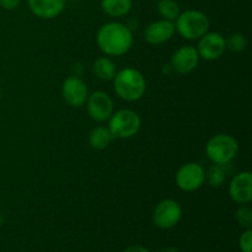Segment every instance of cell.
Masks as SVG:
<instances>
[{"label": "cell", "mask_w": 252, "mask_h": 252, "mask_svg": "<svg viewBox=\"0 0 252 252\" xmlns=\"http://www.w3.org/2000/svg\"><path fill=\"white\" fill-rule=\"evenodd\" d=\"M225 165L214 164L206 171V181L211 187L218 189L225 182L226 172L224 170Z\"/></svg>", "instance_id": "18"}, {"label": "cell", "mask_w": 252, "mask_h": 252, "mask_svg": "<svg viewBox=\"0 0 252 252\" xmlns=\"http://www.w3.org/2000/svg\"><path fill=\"white\" fill-rule=\"evenodd\" d=\"M225 51V37L221 36L219 32H207L199 38L197 46L199 58L209 62L221 58Z\"/></svg>", "instance_id": "9"}, {"label": "cell", "mask_w": 252, "mask_h": 252, "mask_svg": "<svg viewBox=\"0 0 252 252\" xmlns=\"http://www.w3.org/2000/svg\"><path fill=\"white\" fill-rule=\"evenodd\" d=\"M175 31L176 30L174 21L164 19L158 20L148 25L144 31V39L152 46H160L170 41L174 37Z\"/></svg>", "instance_id": "13"}, {"label": "cell", "mask_w": 252, "mask_h": 252, "mask_svg": "<svg viewBox=\"0 0 252 252\" xmlns=\"http://www.w3.org/2000/svg\"><path fill=\"white\" fill-rule=\"evenodd\" d=\"M101 9L112 17H123L132 10V0H101Z\"/></svg>", "instance_id": "17"}, {"label": "cell", "mask_w": 252, "mask_h": 252, "mask_svg": "<svg viewBox=\"0 0 252 252\" xmlns=\"http://www.w3.org/2000/svg\"><path fill=\"white\" fill-rule=\"evenodd\" d=\"M142 120L135 111L123 108L112 113L108 120V129L118 139H129L140 129Z\"/></svg>", "instance_id": "5"}, {"label": "cell", "mask_w": 252, "mask_h": 252, "mask_svg": "<svg viewBox=\"0 0 252 252\" xmlns=\"http://www.w3.org/2000/svg\"><path fill=\"white\" fill-rule=\"evenodd\" d=\"M32 14L43 20L59 16L65 7V0H29Z\"/></svg>", "instance_id": "14"}, {"label": "cell", "mask_w": 252, "mask_h": 252, "mask_svg": "<svg viewBox=\"0 0 252 252\" xmlns=\"http://www.w3.org/2000/svg\"><path fill=\"white\" fill-rule=\"evenodd\" d=\"M158 12L164 20L175 21L180 15V6L175 0H160L158 2Z\"/></svg>", "instance_id": "19"}, {"label": "cell", "mask_w": 252, "mask_h": 252, "mask_svg": "<svg viewBox=\"0 0 252 252\" xmlns=\"http://www.w3.org/2000/svg\"><path fill=\"white\" fill-rule=\"evenodd\" d=\"M113 89L120 98L127 102H135L144 96L147 81L138 69L127 66L116 73L113 78Z\"/></svg>", "instance_id": "2"}, {"label": "cell", "mask_w": 252, "mask_h": 252, "mask_svg": "<svg viewBox=\"0 0 252 252\" xmlns=\"http://www.w3.org/2000/svg\"><path fill=\"white\" fill-rule=\"evenodd\" d=\"M20 5V0H0V6L5 10H15Z\"/></svg>", "instance_id": "23"}, {"label": "cell", "mask_w": 252, "mask_h": 252, "mask_svg": "<svg viewBox=\"0 0 252 252\" xmlns=\"http://www.w3.org/2000/svg\"><path fill=\"white\" fill-rule=\"evenodd\" d=\"M113 139L115 137L112 135L111 130L108 129V127H103V126L95 127L89 135V143H90L91 148L96 150L106 149Z\"/></svg>", "instance_id": "16"}, {"label": "cell", "mask_w": 252, "mask_h": 252, "mask_svg": "<svg viewBox=\"0 0 252 252\" xmlns=\"http://www.w3.org/2000/svg\"><path fill=\"white\" fill-rule=\"evenodd\" d=\"M0 97H1V86H0Z\"/></svg>", "instance_id": "27"}, {"label": "cell", "mask_w": 252, "mask_h": 252, "mask_svg": "<svg viewBox=\"0 0 252 252\" xmlns=\"http://www.w3.org/2000/svg\"><path fill=\"white\" fill-rule=\"evenodd\" d=\"M93 73L95 76L100 80L110 81L113 80L116 73H117V68H116V63L108 57H100L94 62L93 65Z\"/></svg>", "instance_id": "15"}, {"label": "cell", "mask_w": 252, "mask_h": 252, "mask_svg": "<svg viewBox=\"0 0 252 252\" xmlns=\"http://www.w3.org/2000/svg\"><path fill=\"white\" fill-rule=\"evenodd\" d=\"M96 42L106 56L121 57L130 51L134 38L132 31L126 25L107 22L97 31Z\"/></svg>", "instance_id": "1"}, {"label": "cell", "mask_w": 252, "mask_h": 252, "mask_svg": "<svg viewBox=\"0 0 252 252\" xmlns=\"http://www.w3.org/2000/svg\"><path fill=\"white\" fill-rule=\"evenodd\" d=\"M239 246L243 252H252V230L246 229L239 239Z\"/></svg>", "instance_id": "22"}, {"label": "cell", "mask_w": 252, "mask_h": 252, "mask_svg": "<svg viewBox=\"0 0 252 252\" xmlns=\"http://www.w3.org/2000/svg\"><path fill=\"white\" fill-rule=\"evenodd\" d=\"M62 95L64 101L71 107H81L89 97L88 85L79 76H69L62 85Z\"/></svg>", "instance_id": "10"}, {"label": "cell", "mask_w": 252, "mask_h": 252, "mask_svg": "<svg viewBox=\"0 0 252 252\" xmlns=\"http://www.w3.org/2000/svg\"><path fill=\"white\" fill-rule=\"evenodd\" d=\"M199 54L193 46H182L172 54L170 66L172 71L181 75L192 73L199 64Z\"/></svg>", "instance_id": "11"}, {"label": "cell", "mask_w": 252, "mask_h": 252, "mask_svg": "<svg viewBox=\"0 0 252 252\" xmlns=\"http://www.w3.org/2000/svg\"><path fill=\"white\" fill-rule=\"evenodd\" d=\"M182 218V208L174 199H162L157 204L153 213L154 224L160 229H171L180 223Z\"/></svg>", "instance_id": "7"}, {"label": "cell", "mask_w": 252, "mask_h": 252, "mask_svg": "<svg viewBox=\"0 0 252 252\" xmlns=\"http://www.w3.org/2000/svg\"><path fill=\"white\" fill-rule=\"evenodd\" d=\"M1 224H2V218H1V214H0V228H1Z\"/></svg>", "instance_id": "26"}, {"label": "cell", "mask_w": 252, "mask_h": 252, "mask_svg": "<svg viewBox=\"0 0 252 252\" xmlns=\"http://www.w3.org/2000/svg\"><path fill=\"white\" fill-rule=\"evenodd\" d=\"M125 252H150V251L148 250L147 248H144V246L133 245V246H129V248H128Z\"/></svg>", "instance_id": "24"}, {"label": "cell", "mask_w": 252, "mask_h": 252, "mask_svg": "<svg viewBox=\"0 0 252 252\" xmlns=\"http://www.w3.org/2000/svg\"><path fill=\"white\" fill-rule=\"evenodd\" d=\"M229 196L235 203L249 204L252 201V175L250 171L236 174L229 185Z\"/></svg>", "instance_id": "12"}, {"label": "cell", "mask_w": 252, "mask_h": 252, "mask_svg": "<svg viewBox=\"0 0 252 252\" xmlns=\"http://www.w3.org/2000/svg\"><path fill=\"white\" fill-rule=\"evenodd\" d=\"M235 218L239 225L244 229L252 228V209L248 206L239 207L235 211Z\"/></svg>", "instance_id": "21"}, {"label": "cell", "mask_w": 252, "mask_h": 252, "mask_svg": "<svg viewBox=\"0 0 252 252\" xmlns=\"http://www.w3.org/2000/svg\"><path fill=\"white\" fill-rule=\"evenodd\" d=\"M209 25V19L206 14L199 10H186L180 12L175 24V30L184 38L196 41L208 32Z\"/></svg>", "instance_id": "3"}, {"label": "cell", "mask_w": 252, "mask_h": 252, "mask_svg": "<svg viewBox=\"0 0 252 252\" xmlns=\"http://www.w3.org/2000/svg\"><path fill=\"white\" fill-rule=\"evenodd\" d=\"M175 181L181 191L194 192L206 182V170L197 162H186L179 169Z\"/></svg>", "instance_id": "6"}, {"label": "cell", "mask_w": 252, "mask_h": 252, "mask_svg": "<svg viewBox=\"0 0 252 252\" xmlns=\"http://www.w3.org/2000/svg\"><path fill=\"white\" fill-rule=\"evenodd\" d=\"M238 140L230 134L213 135L206 145V154L213 164H229L238 155Z\"/></svg>", "instance_id": "4"}, {"label": "cell", "mask_w": 252, "mask_h": 252, "mask_svg": "<svg viewBox=\"0 0 252 252\" xmlns=\"http://www.w3.org/2000/svg\"><path fill=\"white\" fill-rule=\"evenodd\" d=\"M86 107H88V113L91 120L98 123L110 120L113 113V108H115L112 98L103 91H95L89 95L86 100Z\"/></svg>", "instance_id": "8"}, {"label": "cell", "mask_w": 252, "mask_h": 252, "mask_svg": "<svg viewBox=\"0 0 252 252\" xmlns=\"http://www.w3.org/2000/svg\"><path fill=\"white\" fill-rule=\"evenodd\" d=\"M248 37L244 33H240V32L229 34L225 38L226 49H229L231 52H236V53L245 51L246 47H248Z\"/></svg>", "instance_id": "20"}, {"label": "cell", "mask_w": 252, "mask_h": 252, "mask_svg": "<svg viewBox=\"0 0 252 252\" xmlns=\"http://www.w3.org/2000/svg\"><path fill=\"white\" fill-rule=\"evenodd\" d=\"M159 252H179V250H177L176 248H165Z\"/></svg>", "instance_id": "25"}]
</instances>
